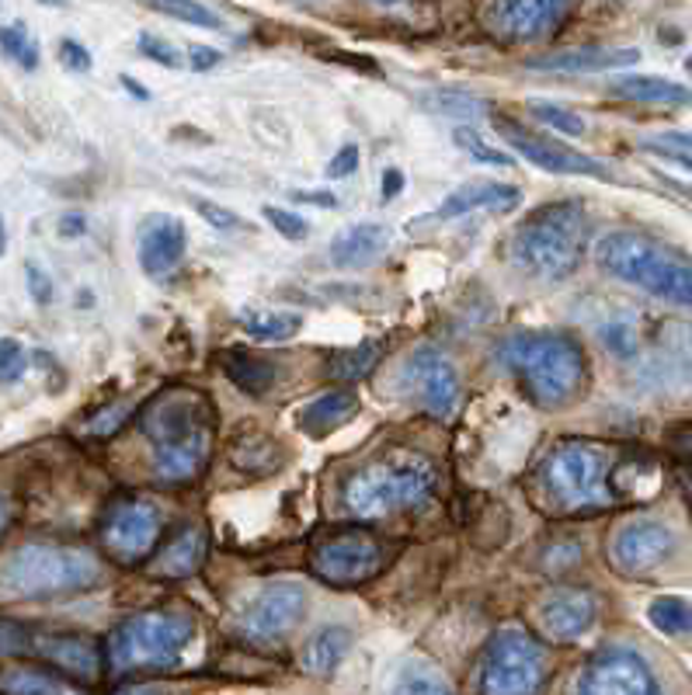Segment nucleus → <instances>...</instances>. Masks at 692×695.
Wrapping results in <instances>:
<instances>
[{
	"label": "nucleus",
	"mask_w": 692,
	"mask_h": 695,
	"mask_svg": "<svg viewBox=\"0 0 692 695\" xmlns=\"http://www.w3.org/2000/svg\"><path fill=\"white\" fill-rule=\"evenodd\" d=\"M668 442H671V449H676V452L692 456V421L671 427V432H668Z\"/></svg>",
	"instance_id": "47"
},
{
	"label": "nucleus",
	"mask_w": 692,
	"mask_h": 695,
	"mask_svg": "<svg viewBox=\"0 0 692 695\" xmlns=\"http://www.w3.org/2000/svg\"><path fill=\"white\" fill-rule=\"evenodd\" d=\"M28 369V355L25 348L14 342V337H4L0 342V383H17Z\"/></svg>",
	"instance_id": "39"
},
{
	"label": "nucleus",
	"mask_w": 692,
	"mask_h": 695,
	"mask_svg": "<svg viewBox=\"0 0 692 695\" xmlns=\"http://www.w3.org/2000/svg\"><path fill=\"white\" fill-rule=\"evenodd\" d=\"M498 362L536 407L571 404L589 380V359L567 331H516L498 345Z\"/></svg>",
	"instance_id": "2"
},
{
	"label": "nucleus",
	"mask_w": 692,
	"mask_h": 695,
	"mask_svg": "<svg viewBox=\"0 0 692 695\" xmlns=\"http://www.w3.org/2000/svg\"><path fill=\"white\" fill-rule=\"evenodd\" d=\"M394 560V546L366 529L331 532L310 549V574L334 587H351L380 578Z\"/></svg>",
	"instance_id": "10"
},
{
	"label": "nucleus",
	"mask_w": 692,
	"mask_h": 695,
	"mask_svg": "<svg viewBox=\"0 0 692 695\" xmlns=\"http://www.w3.org/2000/svg\"><path fill=\"white\" fill-rule=\"evenodd\" d=\"M4 247H8V229H4V220H0V255H4Z\"/></svg>",
	"instance_id": "57"
},
{
	"label": "nucleus",
	"mask_w": 692,
	"mask_h": 695,
	"mask_svg": "<svg viewBox=\"0 0 692 695\" xmlns=\"http://www.w3.org/2000/svg\"><path fill=\"white\" fill-rule=\"evenodd\" d=\"M598 616V598L584 587H557L540 605V626L554 644H571L592 630Z\"/></svg>",
	"instance_id": "19"
},
{
	"label": "nucleus",
	"mask_w": 692,
	"mask_h": 695,
	"mask_svg": "<svg viewBox=\"0 0 692 695\" xmlns=\"http://www.w3.org/2000/svg\"><path fill=\"white\" fill-rule=\"evenodd\" d=\"M60 60H63V66H70V70H77V74H84V70H91V52H87L81 42H74V39H63L60 42Z\"/></svg>",
	"instance_id": "44"
},
{
	"label": "nucleus",
	"mask_w": 692,
	"mask_h": 695,
	"mask_svg": "<svg viewBox=\"0 0 692 695\" xmlns=\"http://www.w3.org/2000/svg\"><path fill=\"white\" fill-rule=\"evenodd\" d=\"M104 578L101 560L77 546L28 543L14 549L0 567V592L11 598H60L98 587Z\"/></svg>",
	"instance_id": "7"
},
{
	"label": "nucleus",
	"mask_w": 692,
	"mask_h": 695,
	"mask_svg": "<svg viewBox=\"0 0 692 695\" xmlns=\"http://www.w3.org/2000/svg\"><path fill=\"white\" fill-rule=\"evenodd\" d=\"M8 522H11V508H8L4 497H0V536L8 532Z\"/></svg>",
	"instance_id": "55"
},
{
	"label": "nucleus",
	"mask_w": 692,
	"mask_h": 695,
	"mask_svg": "<svg viewBox=\"0 0 692 695\" xmlns=\"http://www.w3.org/2000/svg\"><path fill=\"white\" fill-rule=\"evenodd\" d=\"M240 324L255 342H289V337L304 327V320H299V313H286V310H244Z\"/></svg>",
	"instance_id": "30"
},
{
	"label": "nucleus",
	"mask_w": 692,
	"mask_h": 695,
	"mask_svg": "<svg viewBox=\"0 0 692 695\" xmlns=\"http://www.w3.org/2000/svg\"><path fill=\"white\" fill-rule=\"evenodd\" d=\"M589 247V216L581 202H549L511 229L508 258L532 278L560 282L574 269Z\"/></svg>",
	"instance_id": "4"
},
{
	"label": "nucleus",
	"mask_w": 692,
	"mask_h": 695,
	"mask_svg": "<svg viewBox=\"0 0 692 695\" xmlns=\"http://www.w3.org/2000/svg\"><path fill=\"white\" fill-rule=\"evenodd\" d=\"M25 654H35L77 682H98L101 647L84 633H28Z\"/></svg>",
	"instance_id": "18"
},
{
	"label": "nucleus",
	"mask_w": 692,
	"mask_h": 695,
	"mask_svg": "<svg viewBox=\"0 0 692 695\" xmlns=\"http://www.w3.org/2000/svg\"><path fill=\"white\" fill-rule=\"evenodd\" d=\"M161 511L144 497H119L101 514L98 539L101 549L122 567H139L153 557L157 539H161Z\"/></svg>",
	"instance_id": "11"
},
{
	"label": "nucleus",
	"mask_w": 692,
	"mask_h": 695,
	"mask_svg": "<svg viewBox=\"0 0 692 695\" xmlns=\"http://www.w3.org/2000/svg\"><path fill=\"white\" fill-rule=\"evenodd\" d=\"M153 11L171 14V17H177V22H188L195 28H223L220 17L212 14L206 4H153Z\"/></svg>",
	"instance_id": "40"
},
{
	"label": "nucleus",
	"mask_w": 692,
	"mask_h": 695,
	"mask_svg": "<svg viewBox=\"0 0 692 695\" xmlns=\"http://www.w3.org/2000/svg\"><path fill=\"white\" fill-rule=\"evenodd\" d=\"M421 104L435 115H453V119H473L484 109L481 98L464 95V91H429L421 95Z\"/></svg>",
	"instance_id": "34"
},
{
	"label": "nucleus",
	"mask_w": 692,
	"mask_h": 695,
	"mask_svg": "<svg viewBox=\"0 0 692 695\" xmlns=\"http://www.w3.org/2000/svg\"><path fill=\"white\" fill-rule=\"evenodd\" d=\"M456 142L464 147L467 153H473L477 160H484V164H498V167H511V157L498 147H491V142H484V136L470 129V126H459L456 129Z\"/></svg>",
	"instance_id": "37"
},
{
	"label": "nucleus",
	"mask_w": 692,
	"mask_h": 695,
	"mask_svg": "<svg viewBox=\"0 0 692 695\" xmlns=\"http://www.w3.org/2000/svg\"><path fill=\"white\" fill-rule=\"evenodd\" d=\"M25 282H28L32 299L39 302V307H46V302L52 299V282H49V275L39 269V264H25Z\"/></svg>",
	"instance_id": "43"
},
{
	"label": "nucleus",
	"mask_w": 692,
	"mask_h": 695,
	"mask_svg": "<svg viewBox=\"0 0 692 695\" xmlns=\"http://www.w3.org/2000/svg\"><path fill=\"white\" fill-rule=\"evenodd\" d=\"M220 369L226 372V380L234 383L244 394H264V389H272L279 369L264 359H255V355H244V351H223L220 355Z\"/></svg>",
	"instance_id": "29"
},
{
	"label": "nucleus",
	"mask_w": 692,
	"mask_h": 695,
	"mask_svg": "<svg viewBox=\"0 0 692 695\" xmlns=\"http://www.w3.org/2000/svg\"><path fill=\"white\" fill-rule=\"evenodd\" d=\"M304 616H307V592L293 581H279L264 587V592L247 605L240 626L255 640H275L282 633H289Z\"/></svg>",
	"instance_id": "17"
},
{
	"label": "nucleus",
	"mask_w": 692,
	"mask_h": 695,
	"mask_svg": "<svg viewBox=\"0 0 692 695\" xmlns=\"http://www.w3.org/2000/svg\"><path fill=\"white\" fill-rule=\"evenodd\" d=\"M616 462L606 445L567 438L554 445L536 467L540 494L564 514H592L606 511L619 501L613 487Z\"/></svg>",
	"instance_id": "5"
},
{
	"label": "nucleus",
	"mask_w": 692,
	"mask_h": 695,
	"mask_svg": "<svg viewBox=\"0 0 692 695\" xmlns=\"http://www.w3.org/2000/svg\"><path fill=\"white\" fill-rule=\"evenodd\" d=\"M296 202H310V206H334V195L331 191H293Z\"/></svg>",
	"instance_id": "53"
},
{
	"label": "nucleus",
	"mask_w": 692,
	"mask_h": 695,
	"mask_svg": "<svg viewBox=\"0 0 692 695\" xmlns=\"http://www.w3.org/2000/svg\"><path fill=\"white\" fill-rule=\"evenodd\" d=\"M571 4L560 0H516V4H487L484 17L494 35H502L508 42H532L543 35H554L564 17L571 14Z\"/></svg>",
	"instance_id": "16"
},
{
	"label": "nucleus",
	"mask_w": 692,
	"mask_h": 695,
	"mask_svg": "<svg viewBox=\"0 0 692 695\" xmlns=\"http://www.w3.org/2000/svg\"><path fill=\"white\" fill-rule=\"evenodd\" d=\"M122 87H126V91H133L136 98H147V91H144V87H136V84H133L129 77H122Z\"/></svg>",
	"instance_id": "56"
},
{
	"label": "nucleus",
	"mask_w": 692,
	"mask_h": 695,
	"mask_svg": "<svg viewBox=\"0 0 692 695\" xmlns=\"http://www.w3.org/2000/svg\"><path fill=\"white\" fill-rule=\"evenodd\" d=\"M529 109L549 129H557L564 136H584V119L574 109H564V104H554V101H529Z\"/></svg>",
	"instance_id": "36"
},
{
	"label": "nucleus",
	"mask_w": 692,
	"mask_h": 695,
	"mask_svg": "<svg viewBox=\"0 0 692 695\" xmlns=\"http://www.w3.org/2000/svg\"><path fill=\"white\" fill-rule=\"evenodd\" d=\"M644 150L658 153V157H668V160H676V164H682L685 171H692V153H685V150H671V147H662V142H651V139H644Z\"/></svg>",
	"instance_id": "48"
},
{
	"label": "nucleus",
	"mask_w": 692,
	"mask_h": 695,
	"mask_svg": "<svg viewBox=\"0 0 692 695\" xmlns=\"http://www.w3.org/2000/svg\"><path fill=\"white\" fill-rule=\"evenodd\" d=\"M685 70H689V74H692V57H689V60H685Z\"/></svg>",
	"instance_id": "58"
},
{
	"label": "nucleus",
	"mask_w": 692,
	"mask_h": 695,
	"mask_svg": "<svg viewBox=\"0 0 692 695\" xmlns=\"http://www.w3.org/2000/svg\"><path fill=\"white\" fill-rule=\"evenodd\" d=\"M647 619L654 630H662L665 636H689L692 633V605L679 595H662L651 601Z\"/></svg>",
	"instance_id": "33"
},
{
	"label": "nucleus",
	"mask_w": 692,
	"mask_h": 695,
	"mask_svg": "<svg viewBox=\"0 0 692 695\" xmlns=\"http://www.w3.org/2000/svg\"><path fill=\"white\" fill-rule=\"evenodd\" d=\"M185 247H188V229L174 216H147L136 234L139 264H144V272L153 278L171 275L177 264L185 261Z\"/></svg>",
	"instance_id": "20"
},
{
	"label": "nucleus",
	"mask_w": 692,
	"mask_h": 695,
	"mask_svg": "<svg viewBox=\"0 0 692 695\" xmlns=\"http://www.w3.org/2000/svg\"><path fill=\"white\" fill-rule=\"evenodd\" d=\"M0 49H4L17 66H25V70L39 66V42L32 39L22 22L0 28Z\"/></svg>",
	"instance_id": "35"
},
{
	"label": "nucleus",
	"mask_w": 692,
	"mask_h": 695,
	"mask_svg": "<svg viewBox=\"0 0 692 695\" xmlns=\"http://www.w3.org/2000/svg\"><path fill=\"white\" fill-rule=\"evenodd\" d=\"M139 52L161 66H182V52H177L168 39H161V35H150V32L139 35Z\"/></svg>",
	"instance_id": "42"
},
{
	"label": "nucleus",
	"mask_w": 692,
	"mask_h": 695,
	"mask_svg": "<svg viewBox=\"0 0 692 695\" xmlns=\"http://www.w3.org/2000/svg\"><path fill=\"white\" fill-rule=\"evenodd\" d=\"M348 647H351V633L345 626H324L321 633H313L310 644L304 647V671L313 674V679H331V674L342 668Z\"/></svg>",
	"instance_id": "25"
},
{
	"label": "nucleus",
	"mask_w": 692,
	"mask_h": 695,
	"mask_svg": "<svg viewBox=\"0 0 692 695\" xmlns=\"http://www.w3.org/2000/svg\"><path fill=\"white\" fill-rule=\"evenodd\" d=\"M0 695H84V692L66 685L52 671L11 665V668H0Z\"/></svg>",
	"instance_id": "28"
},
{
	"label": "nucleus",
	"mask_w": 692,
	"mask_h": 695,
	"mask_svg": "<svg viewBox=\"0 0 692 695\" xmlns=\"http://www.w3.org/2000/svg\"><path fill=\"white\" fill-rule=\"evenodd\" d=\"M494 126H498L502 139L511 142L529 164H536L549 174H581V177H609V171L598 164L595 157L581 153L574 147H567V142L554 139V136H543V133H532L526 126L511 119H494Z\"/></svg>",
	"instance_id": "15"
},
{
	"label": "nucleus",
	"mask_w": 692,
	"mask_h": 695,
	"mask_svg": "<svg viewBox=\"0 0 692 695\" xmlns=\"http://www.w3.org/2000/svg\"><path fill=\"white\" fill-rule=\"evenodd\" d=\"M435 491L438 470L429 456L390 452L345 480L342 501L355 519H394L404 511H421Z\"/></svg>",
	"instance_id": "3"
},
{
	"label": "nucleus",
	"mask_w": 692,
	"mask_h": 695,
	"mask_svg": "<svg viewBox=\"0 0 692 695\" xmlns=\"http://www.w3.org/2000/svg\"><path fill=\"white\" fill-rule=\"evenodd\" d=\"M129 418V404H112V407H104V411H98L91 421H87V435H95V438H112L122 424H126Z\"/></svg>",
	"instance_id": "41"
},
{
	"label": "nucleus",
	"mask_w": 692,
	"mask_h": 695,
	"mask_svg": "<svg viewBox=\"0 0 692 695\" xmlns=\"http://www.w3.org/2000/svg\"><path fill=\"white\" fill-rule=\"evenodd\" d=\"M355 167H359V147H355V142H348V147H342L338 153H334L331 164H328V177H348Z\"/></svg>",
	"instance_id": "46"
},
{
	"label": "nucleus",
	"mask_w": 692,
	"mask_h": 695,
	"mask_svg": "<svg viewBox=\"0 0 692 695\" xmlns=\"http://www.w3.org/2000/svg\"><path fill=\"white\" fill-rule=\"evenodd\" d=\"M613 95L630 98V101H644V104H668V109L689 104V98H692L689 87H682L676 80H665V77H647V74H630V77L613 80Z\"/></svg>",
	"instance_id": "27"
},
{
	"label": "nucleus",
	"mask_w": 692,
	"mask_h": 695,
	"mask_svg": "<svg viewBox=\"0 0 692 695\" xmlns=\"http://www.w3.org/2000/svg\"><path fill=\"white\" fill-rule=\"evenodd\" d=\"M139 427L153 445V470L164 484H191L212 459L217 407L191 386L161 389L139 414Z\"/></svg>",
	"instance_id": "1"
},
{
	"label": "nucleus",
	"mask_w": 692,
	"mask_h": 695,
	"mask_svg": "<svg viewBox=\"0 0 692 695\" xmlns=\"http://www.w3.org/2000/svg\"><path fill=\"white\" fill-rule=\"evenodd\" d=\"M206 554H209L206 532L185 529V532H177L164 549H157V557L150 560V574L161 581H188L202 570Z\"/></svg>",
	"instance_id": "22"
},
{
	"label": "nucleus",
	"mask_w": 692,
	"mask_h": 695,
	"mask_svg": "<svg viewBox=\"0 0 692 695\" xmlns=\"http://www.w3.org/2000/svg\"><path fill=\"white\" fill-rule=\"evenodd\" d=\"M578 695H665V688L637 650L606 647L584 668Z\"/></svg>",
	"instance_id": "13"
},
{
	"label": "nucleus",
	"mask_w": 692,
	"mask_h": 695,
	"mask_svg": "<svg viewBox=\"0 0 692 695\" xmlns=\"http://www.w3.org/2000/svg\"><path fill=\"white\" fill-rule=\"evenodd\" d=\"M651 142H662V147H671V150H685L692 153V133H662L658 139Z\"/></svg>",
	"instance_id": "51"
},
{
	"label": "nucleus",
	"mask_w": 692,
	"mask_h": 695,
	"mask_svg": "<svg viewBox=\"0 0 692 695\" xmlns=\"http://www.w3.org/2000/svg\"><path fill=\"white\" fill-rule=\"evenodd\" d=\"M404 188V174L397 171V167H390V171H383V185H380V191H383V199L390 202V199H397V191Z\"/></svg>",
	"instance_id": "50"
},
{
	"label": "nucleus",
	"mask_w": 692,
	"mask_h": 695,
	"mask_svg": "<svg viewBox=\"0 0 692 695\" xmlns=\"http://www.w3.org/2000/svg\"><path fill=\"white\" fill-rule=\"evenodd\" d=\"M671 554H676V532L654 519L619 525L609 539V563L623 578H644L651 570H658Z\"/></svg>",
	"instance_id": "14"
},
{
	"label": "nucleus",
	"mask_w": 692,
	"mask_h": 695,
	"mask_svg": "<svg viewBox=\"0 0 692 695\" xmlns=\"http://www.w3.org/2000/svg\"><path fill=\"white\" fill-rule=\"evenodd\" d=\"M195 209L202 212V216L217 226V229H237L240 226V216L237 212H230V209H223V206H217V202H195Z\"/></svg>",
	"instance_id": "45"
},
{
	"label": "nucleus",
	"mask_w": 692,
	"mask_h": 695,
	"mask_svg": "<svg viewBox=\"0 0 692 695\" xmlns=\"http://www.w3.org/2000/svg\"><path fill=\"white\" fill-rule=\"evenodd\" d=\"M641 60L637 49H567V52H546L532 57V70H560V74H602V70H623Z\"/></svg>",
	"instance_id": "23"
},
{
	"label": "nucleus",
	"mask_w": 692,
	"mask_h": 695,
	"mask_svg": "<svg viewBox=\"0 0 692 695\" xmlns=\"http://www.w3.org/2000/svg\"><path fill=\"white\" fill-rule=\"evenodd\" d=\"M359 400H355L351 389H331V394L317 397L313 404L304 407V414H299V427H304L307 435H331L334 427H342L351 414Z\"/></svg>",
	"instance_id": "26"
},
{
	"label": "nucleus",
	"mask_w": 692,
	"mask_h": 695,
	"mask_svg": "<svg viewBox=\"0 0 692 695\" xmlns=\"http://www.w3.org/2000/svg\"><path fill=\"white\" fill-rule=\"evenodd\" d=\"M261 216L269 220L282 237L286 240H304L307 234H310V226H307V220L304 216H296V212H289V209H282V206H264L261 209Z\"/></svg>",
	"instance_id": "38"
},
{
	"label": "nucleus",
	"mask_w": 692,
	"mask_h": 695,
	"mask_svg": "<svg viewBox=\"0 0 692 695\" xmlns=\"http://www.w3.org/2000/svg\"><path fill=\"white\" fill-rule=\"evenodd\" d=\"M546 682V654L536 636L519 626L494 633L481 665V695H540Z\"/></svg>",
	"instance_id": "9"
},
{
	"label": "nucleus",
	"mask_w": 692,
	"mask_h": 695,
	"mask_svg": "<svg viewBox=\"0 0 692 695\" xmlns=\"http://www.w3.org/2000/svg\"><path fill=\"white\" fill-rule=\"evenodd\" d=\"M522 199V191L516 185H505V182H467L459 185L456 191H449V199L438 206V220H456V216H467L473 209H516Z\"/></svg>",
	"instance_id": "24"
},
{
	"label": "nucleus",
	"mask_w": 692,
	"mask_h": 695,
	"mask_svg": "<svg viewBox=\"0 0 692 695\" xmlns=\"http://www.w3.org/2000/svg\"><path fill=\"white\" fill-rule=\"evenodd\" d=\"M400 383L407 389V397H415L424 411L438 421H449L464 397V386H459V372L453 362L435 348H418L411 359L400 365Z\"/></svg>",
	"instance_id": "12"
},
{
	"label": "nucleus",
	"mask_w": 692,
	"mask_h": 695,
	"mask_svg": "<svg viewBox=\"0 0 692 695\" xmlns=\"http://www.w3.org/2000/svg\"><path fill=\"white\" fill-rule=\"evenodd\" d=\"M390 247V226L383 223H351L345 226L338 237L331 240V264L334 269H369V264H376Z\"/></svg>",
	"instance_id": "21"
},
{
	"label": "nucleus",
	"mask_w": 692,
	"mask_h": 695,
	"mask_svg": "<svg viewBox=\"0 0 692 695\" xmlns=\"http://www.w3.org/2000/svg\"><path fill=\"white\" fill-rule=\"evenodd\" d=\"M112 695H168L164 685H157V682H136V685H122L115 688Z\"/></svg>",
	"instance_id": "52"
},
{
	"label": "nucleus",
	"mask_w": 692,
	"mask_h": 695,
	"mask_svg": "<svg viewBox=\"0 0 692 695\" xmlns=\"http://www.w3.org/2000/svg\"><path fill=\"white\" fill-rule=\"evenodd\" d=\"M195 636V619L171 609H150L122 619L109 633L104 661L115 674L129 671H171Z\"/></svg>",
	"instance_id": "8"
},
{
	"label": "nucleus",
	"mask_w": 692,
	"mask_h": 695,
	"mask_svg": "<svg viewBox=\"0 0 692 695\" xmlns=\"http://www.w3.org/2000/svg\"><path fill=\"white\" fill-rule=\"evenodd\" d=\"M390 695H456V692L438 668L424 665V661H411L394 674Z\"/></svg>",
	"instance_id": "31"
},
{
	"label": "nucleus",
	"mask_w": 692,
	"mask_h": 695,
	"mask_svg": "<svg viewBox=\"0 0 692 695\" xmlns=\"http://www.w3.org/2000/svg\"><path fill=\"white\" fill-rule=\"evenodd\" d=\"M188 63H191L195 70H209V66H217V63H220V52H217V49H209V46H191Z\"/></svg>",
	"instance_id": "49"
},
{
	"label": "nucleus",
	"mask_w": 692,
	"mask_h": 695,
	"mask_svg": "<svg viewBox=\"0 0 692 695\" xmlns=\"http://www.w3.org/2000/svg\"><path fill=\"white\" fill-rule=\"evenodd\" d=\"M60 234H63V237H70V234H84V220H81V216H66V220L60 223Z\"/></svg>",
	"instance_id": "54"
},
{
	"label": "nucleus",
	"mask_w": 692,
	"mask_h": 695,
	"mask_svg": "<svg viewBox=\"0 0 692 695\" xmlns=\"http://www.w3.org/2000/svg\"><path fill=\"white\" fill-rule=\"evenodd\" d=\"M595 258L602 272H609L613 278L637 285L671 307L692 310V261L671 251L668 244L637 234V229H616L598 240Z\"/></svg>",
	"instance_id": "6"
},
{
	"label": "nucleus",
	"mask_w": 692,
	"mask_h": 695,
	"mask_svg": "<svg viewBox=\"0 0 692 695\" xmlns=\"http://www.w3.org/2000/svg\"><path fill=\"white\" fill-rule=\"evenodd\" d=\"M380 355H383V342H362L348 351H338L328 362V376L338 380V383H359V380L369 376L372 369H376Z\"/></svg>",
	"instance_id": "32"
}]
</instances>
